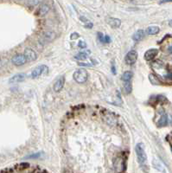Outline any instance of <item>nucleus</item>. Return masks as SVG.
<instances>
[{
	"instance_id": "29",
	"label": "nucleus",
	"mask_w": 172,
	"mask_h": 173,
	"mask_svg": "<svg viewBox=\"0 0 172 173\" xmlns=\"http://www.w3.org/2000/svg\"><path fill=\"white\" fill-rule=\"evenodd\" d=\"M80 19H81V20L82 22H85V23H89L88 19H87L85 16H81V17H80Z\"/></svg>"
},
{
	"instance_id": "18",
	"label": "nucleus",
	"mask_w": 172,
	"mask_h": 173,
	"mask_svg": "<svg viewBox=\"0 0 172 173\" xmlns=\"http://www.w3.org/2000/svg\"><path fill=\"white\" fill-rule=\"evenodd\" d=\"M98 39L102 43H109L111 42V37L109 36H104L102 33H98Z\"/></svg>"
},
{
	"instance_id": "13",
	"label": "nucleus",
	"mask_w": 172,
	"mask_h": 173,
	"mask_svg": "<svg viewBox=\"0 0 172 173\" xmlns=\"http://www.w3.org/2000/svg\"><path fill=\"white\" fill-rule=\"evenodd\" d=\"M107 23L109 24L112 28H119L121 25V21L119 18H115V17H108L107 18Z\"/></svg>"
},
{
	"instance_id": "17",
	"label": "nucleus",
	"mask_w": 172,
	"mask_h": 173,
	"mask_svg": "<svg viewBox=\"0 0 172 173\" xmlns=\"http://www.w3.org/2000/svg\"><path fill=\"white\" fill-rule=\"evenodd\" d=\"M168 124V117L166 114H163L160 118V120L157 122V126L158 127H163V126H167Z\"/></svg>"
},
{
	"instance_id": "32",
	"label": "nucleus",
	"mask_w": 172,
	"mask_h": 173,
	"mask_svg": "<svg viewBox=\"0 0 172 173\" xmlns=\"http://www.w3.org/2000/svg\"><path fill=\"white\" fill-rule=\"evenodd\" d=\"M166 77L168 79H170V80H172V74H170L166 75Z\"/></svg>"
},
{
	"instance_id": "25",
	"label": "nucleus",
	"mask_w": 172,
	"mask_h": 173,
	"mask_svg": "<svg viewBox=\"0 0 172 173\" xmlns=\"http://www.w3.org/2000/svg\"><path fill=\"white\" fill-rule=\"evenodd\" d=\"M78 47L81 48V49H86V48L88 47V45H87V43H86L85 41L81 40V41H79L78 42Z\"/></svg>"
},
{
	"instance_id": "24",
	"label": "nucleus",
	"mask_w": 172,
	"mask_h": 173,
	"mask_svg": "<svg viewBox=\"0 0 172 173\" xmlns=\"http://www.w3.org/2000/svg\"><path fill=\"white\" fill-rule=\"evenodd\" d=\"M30 167V164L29 163H21L19 164L16 165V169L19 170V171H23V170H25Z\"/></svg>"
},
{
	"instance_id": "30",
	"label": "nucleus",
	"mask_w": 172,
	"mask_h": 173,
	"mask_svg": "<svg viewBox=\"0 0 172 173\" xmlns=\"http://www.w3.org/2000/svg\"><path fill=\"white\" fill-rule=\"evenodd\" d=\"M112 72H113V74H116V68H115L114 66V63H113L112 64Z\"/></svg>"
},
{
	"instance_id": "22",
	"label": "nucleus",
	"mask_w": 172,
	"mask_h": 173,
	"mask_svg": "<svg viewBox=\"0 0 172 173\" xmlns=\"http://www.w3.org/2000/svg\"><path fill=\"white\" fill-rule=\"evenodd\" d=\"M124 90L126 95H129L132 91V85H131V81H128V82H125L124 85Z\"/></svg>"
},
{
	"instance_id": "28",
	"label": "nucleus",
	"mask_w": 172,
	"mask_h": 173,
	"mask_svg": "<svg viewBox=\"0 0 172 173\" xmlns=\"http://www.w3.org/2000/svg\"><path fill=\"white\" fill-rule=\"evenodd\" d=\"M80 66H84V67H89V66H91V64L90 63H78Z\"/></svg>"
},
{
	"instance_id": "21",
	"label": "nucleus",
	"mask_w": 172,
	"mask_h": 173,
	"mask_svg": "<svg viewBox=\"0 0 172 173\" xmlns=\"http://www.w3.org/2000/svg\"><path fill=\"white\" fill-rule=\"evenodd\" d=\"M149 80H150L151 84H153V85H160L161 84V81H159V79L156 77V75L153 74H151L149 75Z\"/></svg>"
},
{
	"instance_id": "5",
	"label": "nucleus",
	"mask_w": 172,
	"mask_h": 173,
	"mask_svg": "<svg viewBox=\"0 0 172 173\" xmlns=\"http://www.w3.org/2000/svg\"><path fill=\"white\" fill-rule=\"evenodd\" d=\"M48 71V67L45 65H40L37 68H36L31 73V78L36 79L38 78L40 75H42L43 73H46Z\"/></svg>"
},
{
	"instance_id": "33",
	"label": "nucleus",
	"mask_w": 172,
	"mask_h": 173,
	"mask_svg": "<svg viewBox=\"0 0 172 173\" xmlns=\"http://www.w3.org/2000/svg\"><path fill=\"white\" fill-rule=\"evenodd\" d=\"M168 50H169V52L171 53V54H172V45H170V46L169 47V49H168Z\"/></svg>"
},
{
	"instance_id": "20",
	"label": "nucleus",
	"mask_w": 172,
	"mask_h": 173,
	"mask_svg": "<svg viewBox=\"0 0 172 173\" xmlns=\"http://www.w3.org/2000/svg\"><path fill=\"white\" fill-rule=\"evenodd\" d=\"M91 53V51L90 50H88V51H85V52H81V53H78L75 56H74V58L75 59H77V60H85V59H87V58L88 57L89 54Z\"/></svg>"
},
{
	"instance_id": "27",
	"label": "nucleus",
	"mask_w": 172,
	"mask_h": 173,
	"mask_svg": "<svg viewBox=\"0 0 172 173\" xmlns=\"http://www.w3.org/2000/svg\"><path fill=\"white\" fill-rule=\"evenodd\" d=\"M93 26H94V24H93L92 23H88L87 24H85V27H86V28H88V29H92Z\"/></svg>"
},
{
	"instance_id": "12",
	"label": "nucleus",
	"mask_w": 172,
	"mask_h": 173,
	"mask_svg": "<svg viewBox=\"0 0 172 173\" xmlns=\"http://www.w3.org/2000/svg\"><path fill=\"white\" fill-rule=\"evenodd\" d=\"M115 169L117 170L118 172H123L125 171V168H126V164H125V161L124 159H120L118 162L115 163Z\"/></svg>"
},
{
	"instance_id": "7",
	"label": "nucleus",
	"mask_w": 172,
	"mask_h": 173,
	"mask_svg": "<svg viewBox=\"0 0 172 173\" xmlns=\"http://www.w3.org/2000/svg\"><path fill=\"white\" fill-rule=\"evenodd\" d=\"M103 119H104V121L108 124V125H114L116 124V122H117V119L115 118V116L113 114H112V113H107V112H106V114L103 115Z\"/></svg>"
},
{
	"instance_id": "26",
	"label": "nucleus",
	"mask_w": 172,
	"mask_h": 173,
	"mask_svg": "<svg viewBox=\"0 0 172 173\" xmlns=\"http://www.w3.org/2000/svg\"><path fill=\"white\" fill-rule=\"evenodd\" d=\"M78 37H79V34L77 32H74V33H73V34L70 36V38H71L72 40H73H73H74V39H77Z\"/></svg>"
},
{
	"instance_id": "34",
	"label": "nucleus",
	"mask_w": 172,
	"mask_h": 173,
	"mask_svg": "<svg viewBox=\"0 0 172 173\" xmlns=\"http://www.w3.org/2000/svg\"><path fill=\"white\" fill-rule=\"evenodd\" d=\"M169 24H170V26H172V19H171V20H170V21L169 22Z\"/></svg>"
},
{
	"instance_id": "14",
	"label": "nucleus",
	"mask_w": 172,
	"mask_h": 173,
	"mask_svg": "<svg viewBox=\"0 0 172 173\" xmlns=\"http://www.w3.org/2000/svg\"><path fill=\"white\" fill-rule=\"evenodd\" d=\"M56 36L55 32L53 31H45L42 33V38L45 41H47V42H52L53 40L56 39Z\"/></svg>"
},
{
	"instance_id": "16",
	"label": "nucleus",
	"mask_w": 172,
	"mask_h": 173,
	"mask_svg": "<svg viewBox=\"0 0 172 173\" xmlns=\"http://www.w3.org/2000/svg\"><path fill=\"white\" fill-rule=\"evenodd\" d=\"M132 75L133 74L131 71H125V73L123 74L121 80L124 81V82H128V81H131V79H132Z\"/></svg>"
},
{
	"instance_id": "31",
	"label": "nucleus",
	"mask_w": 172,
	"mask_h": 173,
	"mask_svg": "<svg viewBox=\"0 0 172 173\" xmlns=\"http://www.w3.org/2000/svg\"><path fill=\"white\" fill-rule=\"evenodd\" d=\"M30 3L31 5H37V4H39L40 2H39V1H30Z\"/></svg>"
},
{
	"instance_id": "6",
	"label": "nucleus",
	"mask_w": 172,
	"mask_h": 173,
	"mask_svg": "<svg viewBox=\"0 0 172 173\" xmlns=\"http://www.w3.org/2000/svg\"><path fill=\"white\" fill-rule=\"evenodd\" d=\"M23 56H25L27 61H30V62H34L36 61L37 58V53L35 52V50H33L30 48H27L24 50L23 53Z\"/></svg>"
},
{
	"instance_id": "11",
	"label": "nucleus",
	"mask_w": 172,
	"mask_h": 173,
	"mask_svg": "<svg viewBox=\"0 0 172 173\" xmlns=\"http://www.w3.org/2000/svg\"><path fill=\"white\" fill-rule=\"evenodd\" d=\"M50 10V7L48 5H42L39 7V9L37 11V15L39 16H43L47 15L48 11Z\"/></svg>"
},
{
	"instance_id": "19",
	"label": "nucleus",
	"mask_w": 172,
	"mask_h": 173,
	"mask_svg": "<svg viewBox=\"0 0 172 173\" xmlns=\"http://www.w3.org/2000/svg\"><path fill=\"white\" fill-rule=\"evenodd\" d=\"M159 31H160V29L157 26H150L146 30V32L148 35H156Z\"/></svg>"
},
{
	"instance_id": "4",
	"label": "nucleus",
	"mask_w": 172,
	"mask_h": 173,
	"mask_svg": "<svg viewBox=\"0 0 172 173\" xmlns=\"http://www.w3.org/2000/svg\"><path fill=\"white\" fill-rule=\"evenodd\" d=\"M11 62H12V63H13L15 66H16V67H20V66H23V65L25 64L27 60L23 55H22V54H17V55H15V56L12 57Z\"/></svg>"
},
{
	"instance_id": "10",
	"label": "nucleus",
	"mask_w": 172,
	"mask_h": 173,
	"mask_svg": "<svg viewBox=\"0 0 172 173\" xmlns=\"http://www.w3.org/2000/svg\"><path fill=\"white\" fill-rule=\"evenodd\" d=\"M26 78V74H15L11 77L10 80H9V82L10 83H16V82H22Z\"/></svg>"
},
{
	"instance_id": "2",
	"label": "nucleus",
	"mask_w": 172,
	"mask_h": 173,
	"mask_svg": "<svg viewBox=\"0 0 172 173\" xmlns=\"http://www.w3.org/2000/svg\"><path fill=\"white\" fill-rule=\"evenodd\" d=\"M73 79L76 82L78 83H84L87 81V80L88 78V71L84 68H80L78 70H76L73 73Z\"/></svg>"
},
{
	"instance_id": "3",
	"label": "nucleus",
	"mask_w": 172,
	"mask_h": 173,
	"mask_svg": "<svg viewBox=\"0 0 172 173\" xmlns=\"http://www.w3.org/2000/svg\"><path fill=\"white\" fill-rule=\"evenodd\" d=\"M137 59H138V52L136 50H131L125 56V63L128 65H132L136 63Z\"/></svg>"
},
{
	"instance_id": "9",
	"label": "nucleus",
	"mask_w": 172,
	"mask_h": 173,
	"mask_svg": "<svg viewBox=\"0 0 172 173\" xmlns=\"http://www.w3.org/2000/svg\"><path fill=\"white\" fill-rule=\"evenodd\" d=\"M64 84H65V77H64V76H61V77L56 81V83L54 85V91L56 92V93L60 92V91L63 88Z\"/></svg>"
},
{
	"instance_id": "8",
	"label": "nucleus",
	"mask_w": 172,
	"mask_h": 173,
	"mask_svg": "<svg viewBox=\"0 0 172 173\" xmlns=\"http://www.w3.org/2000/svg\"><path fill=\"white\" fill-rule=\"evenodd\" d=\"M158 54V49H148L145 53V59L146 61H151L153 60L154 58L156 57Z\"/></svg>"
},
{
	"instance_id": "1",
	"label": "nucleus",
	"mask_w": 172,
	"mask_h": 173,
	"mask_svg": "<svg viewBox=\"0 0 172 173\" xmlns=\"http://www.w3.org/2000/svg\"><path fill=\"white\" fill-rule=\"evenodd\" d=\"M135 152L136 154H137L138 162L139 164L141 169L145 172L147 173L149 171V167H148V164H147V155H146L144 145L141 144V143L137 144L135 147Z\"/></svg>"
},
{
	"instance_id": "23",
	"label": "nucleus",
	"mask_w": 172,
	"mask_h": 173,
	"mask_svg": "<svg viewBox=\"0 0 172 173\" xmlns=\"http://www.w3.org/2000/svg\"><path fill=\"white\" fill-rule=\"evenodd\" d=\"M42 156H43V152H37V153H33V154H30V155H28L27 157H25V158H27V159H37V158H40Z\"/></svg>"
},
{
	"instance_id": "15",
	"label": "nucleus",
	"mask_w": 172,
	"mask_h": 173,
	"mask_svg": "<svg viewBox=\"0 0 172 173\" xmlns=\"http://www.w3.org/2000/svg\"><path fill=\"white\" fill-rule=\"evenodd\" d=\"M145 31H143V30H138V31H137L133 34V36H132V39L134 40V41H137V42H138V41H140L142 40L144 37H145Z\"/></svg>"
}]
</instances>
